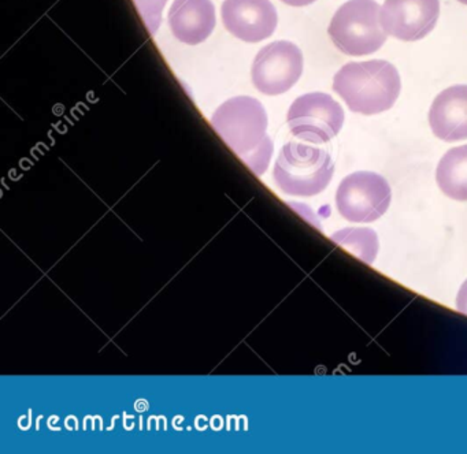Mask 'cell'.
<instances>
[{
    "mask_svg": "<svg viewBox=\"0 0 467 454\" xmlns=\"http://www.w3.org/2000/svg\"><path fill=\"white\" fill-rule=\"evenodd\" d=\"M212 125L256 174L266 170L273 144L266 134L267 114L261 101L250 96L229 98L213 114Z\"/></svg>",
    "mask_w": 467,
    "mask_h": 454,
    "instance_id": "6da1fadb",
    "label": "cell"
},
{
    "mask_svg": "<svg viewBox=\"0 0 467 454\" xmlns=\"http://www.w3.org/2000/svg\"><path fill=\"white\" fill-rule=\"evenodd\" d=\"M333 90L352 112L381 114L392 108L400 95V74L388 60L347 63L336 73Z\"/></svg>",
    "mask_w": 467,
    "mask_h": 454,
    "instance_id": "7a4b0ae2",
    "label": "cell"
},
{
    "mask_svg": "<svg viewBox=\"0 0 467 454\" xmlns=\"http://www.w3.org/2000/svg\"><path fill=\"white\" fill-rule=\"evenodd\" d=\"M335 174L332 156L324 148L291 141L280 150L275 178L281 191L292 196L310 197L321 193Z\"/></svg>",
    "mask_w": 467,
    "mask_h": 454,
    "instance_id": "3957f363",
    "label": "cell"
},
{
    "mask_svg": "<svg viewBox=\"0 0 467 454\" xmlns=\"http://www.w3.org/2000/svg\"><path fill=\"white\" fill-rule=\"evenodd\" d=\"M379 14L381 8L376 0H348L336 11L327 35L336 48L349 57L374 54L388 37Z\"/></svg>",
    "mask_w": 467,
    "mask_h": 454,
    "instance_id": "277c9868",
    "label": "cell"
},
{
    "mask_svg": "<svg viewBox=\"0 0 467 454\" xmlns=\"http://www.w3.org/2000/svg\"><path fill=\"white\" fill-rule=\"evenodd\" d=\"M392 200L389 183L373 171H357L347 175L337 188L336 205L348 222L368 223L381 218Z\"/></svg>",
    "mask_w": 467,
    "mask_h": 454,
    "instance_id": "5b68a950",
    "label": "cell"
},
{
    "mask_svg": "<svg viewBox=\"0 0 467 454\" xmlns=\"http://www.w3.org/2000/svg\"><path fill=\"white\" fill-rule=\"evenodd\" d=\"M344 120L343 107L332 96L322 92L299 96L286 115L291 133L314 144H325L335 139L340 133Z\"/></svg>",
    "mask_w": 467,
    "mask_h": 454,
    "instance_id": "8992f818",
    "label": "cell"
},
{
    "mask_svg": "<svg viewBox=\"0 0 467 454\" xmlns=\"http://www.w3.org/2000/svg\"><path fill=\"white\" fill-rule=\"evenodd\" d=\"M303 73V54L296 44L280 40L267 44L253 63V82L264 95L288 92Z\"/></svg>",
    "mask_w": 467,
    "mask_h": 454,
    "instance_id": "52a82bcc",
    "label": "cell"
},
{
    "mask_svg": "<svg viewBox=\"0 0 467 454\" xmlns=\"http://www.w3.org/2000/svg\"><path fill=\"white\" fill-rule=\"evenodd\" d=\"M439 16L440 0H385L379 14L387 35L403 41L422 40Z\"/></svg>",
    "mask_w": 467,
    "mask_h": 454,
    "instance_id": "ba28073f",
    "label": "cell"
},
{
    "mask_svg": "<svg viewBox=\"0 0 467 454\" xmlns=\"http://www.w3.org/2000/svg\"><path fill=\"white\" fill-rule=\"evenodd\" d=\"M221 14L226 30L247 43L269 38L277 27V10L270 0H225Z\"/></svg>",
    "mask_w": 467,
    "mask_h": 454,
    "instance_id": "9c48e42d",
    "label": "cell"
},
{
    "mask_svg": "<svg viewBox=\"0 0 467 454\" xmlns=\"http://www.w3.org/2000/svg\"><path fill=\"white\" fill-rule=\"evenodd\" d=\"M429 123L437 139L447 142L467 139V85L442 90L431 103Z\"/></svg>",
    "mask_w": 467,
    "mask_h": 454,
    "instance_id": "30bf717a",
    "label": "cell"
},
{
    "mask_svg": "<svg viewBox=\"0 0 467 454\" xmlns=\"http://www.w3.org/2000/svg\"><path fill=\"white\" fill-rule=\"evenodd\" d=\"M168 19L171 33L190 46L207 40L217 22L212 0H174Z\"/></svg>",
    "mask_w": 467,
    "mask_h": 454,
    "instance_id": "8fae6325",
    "label": "cell"
},
{
    "mask_svg": "<svg viewBox=\"0 0 467 454\" xmlns=\"http://www.w3.org/2000/svg\"><path fill=\"white\" fill-rule=\"evenodd\" d=\"M437 185L456 201H467V144L448 150L439 161Z\"/></svg>",
    "mask_w": 467,
    "mask_h": 454,
    "instance_id": "7c38bea8",
    "label": "cell"
},
{
    "mask_svg": "<svg viewBox=\"0 0 467 454\" xmlns=\"http://www.w3.org/2000/svg\"><path fill=\"white\" fill-rule=\"evenodd\" d=\"M330 238L368 264H373L379 253V237L368 227H347Z\"/></svg>",
    "mask_w": 467,
    "mask_h": 454,
    "instance_id": "4fadbf2b",
    "label": "cell"
},
{
    "mask_svg": "<svg viewBox=\"0 0 467 454\" xmlns=\"http://www.w3.org/2000/svg\"><path fill=\"white\" fill-rule=\"evenodd\" d=\"M141 19L146 24L147 29L151 35H155L162 22L163 8L168 0H133Z\"/></svg>",
    "mask_w": 467,
    "mask_h": 454,
    "instance_id": "5bb4252c",
    "label": "cell"
},
{
    "mask_svg": "<svg viewBox=\"0 0 467 454\" xmlns=\"http://www.w3.org/2000/svg\"><path fill=\"white\" fill-rule=\"evenodd\" d=\"M456 308L462 314L467 315V281L462 284L456 295Z\"/></svg>",
    "mask_w": 467,
    "mask_h": 454,
    "instance_id": "9a60e30c",
    "label": "cell"
},
{
    "mask_svg": "<svg viewBox=\"0 0 467 454\" xmlns=\"http://www.w3.org/2000/svg\"><path fill=\"white\" fill-rule=\"evenodd\" d=\"M281 2L292 5V7H305V5H311V3L317 2V0H281Z\"/></svg>",
    "mask_w": 467,
    "mask_h": 454,
    "instance_id": "2e32d148",
    "label": "cell"
},
{
    "mask_svg": "<svg viewBox=\"0 0 467 454\" xmlns=\"http://www.w3.org/2000/svg\"><path fill=\"white\" fill-rule=\"evenodd\" d=\"M458 2L463 3V5H467V0H458Z\"/></svg>",
    "mask_w": 467,
    "mask_h": 454,
    "instance_id": "e0dca14e",
    "label": "cell"
}]
</instances>
